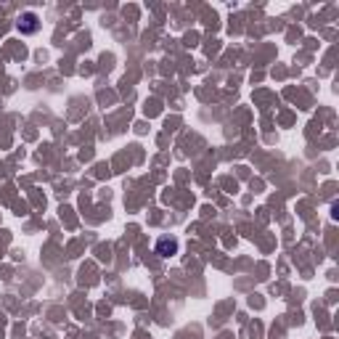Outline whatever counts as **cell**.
Masks as SVG:
<instances>
[{"instance_id":"1","label":"cell","mask_w":339,"mask_h":339,"mask_svg":"<svg viewBox=\"0 0 339 339\" xmlns=\"http://www.w3.org/2000/svg\"><path fill=\"white\" fill-rule=\"evenodd\" d=\"M157 252L164 255V257H167V255H175V252H178V241H175V239H162V241L157 244Z\"/></svg>"}]
</instances>
